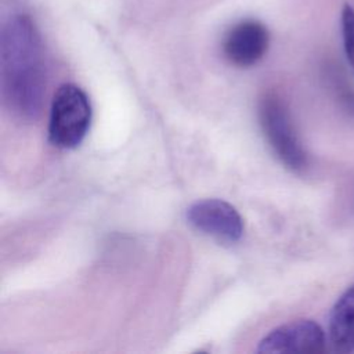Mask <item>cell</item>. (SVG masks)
<instances>
[{
  "label": "cell",
  "instance_id": "6da1fadb",
  "mask_svg": "<svg viewBox=\"0 0 354 354\" xmlns=\"http://www.w3.org/2000/svg\"><path fill=\"white\" fill-rule=\"evenodd\" d=\"M0 80L6 106L21 120H35L46 91V65L40 33L25 12H14L1 24Z\"/></svg>",
  "mask_w": 354,
  "mask_h": 354
},
{
  "label": "cell",
  "instance_id": "7a4b0ae2",
  "mask_svg": "<svg viewBox=\"0 0 354 354\" xmlns=\"http://www.w3.org/2000/svg\"><path fill=\"white\" fill-rule=\"evenodd\" d=\"M91 123V105L87 94L73 83L61 84L51 101L48 141L61 149L82 144Z\"/></svg>",
  "mask_w": 354,
  "mask_h": 354
},
{
  "label": "cell",
  "instance_id": "3957f363",
  "mask_svg": "<svg viewBox=\"0 0 354 354\" xmlns=\"http://www.w3.org/2000/svg\"><path fill=\"white\" fill-rule=\"evenodd\" d=\"M259 120L268 144L279 160L293 171L304 170L308 163L307 153L289 111L279 95L267 93L261 97L259 102Z\"/></svg>",
  "mask_w": 354,
  "mask_h": 354
},
{
  "label": "cell",
  "instance_id": "277c9868",
  "mask_svg": "<svg viewBox=\"0 0 354 354\" xmlns=\"http://www.w3.org/2000/svg\"><path fill=\"white\" fill-rule=\"evenodd\" d=\"M187 221L198 231L218 241L236 242L243 234V220L239 212L223 199H203L187 209Z\"/></svg>",
  "mask_w": 354,
  "mask_h": 354
},
{
  "label": "cell",
  "instance_id": "5b68a950",
  "mask_svg": "<svg viewBox=\"0 0 354 354\" xmlns=\"http://www.w3.org/2000/svg\"><path fill=\"white\" fill-rule=\"evenodd\" d=\"M325 333L313 319H296L272 329L264 336L257 353H310L325 350Z\"/></svg>",
  "mask_w": 354,
  "mask_h": 354
},
{
  "label": "cell",
  "instance_id": "8992f818",
  "mask_svg": "<svg viewBox=\"0 0 354 354\" xmlns=\"http://www.w3.org/2000/svg\"><path fill=\"white\" fill-rule=\"evenodd\" d=\"M270 35L267 28L256 19L235 24L223 40L224 57L238 68L256 65L267 53Z\"/></svg>",
  "mask_w": 354,
  "mask_h": 354
},
{
  "label": "cell",
  "instance_id": "52a82bcc",
  "mask_svg": "<svg viewBox=\"0 0 354 354\" xmlns=\"http://www.w3.org/2000/svg\"><path fill=\"white\" fill-rule=\"evenodd\" d=\"M329 343L336 353H354V285L336 300L329 315Z\"/></svg>",
  "mask_w": 354,
  "mask_h": 354
},
{
  "label": "cell",
  "instance_id": "ba28073f",
  "mask_svg": "<svg viewBox=\"0 0 354 354\" xmlns=\"http://www.w3.org/2000/svg\"><path fill=\"white\" fill-rule=\"evenodd\" d=\"M343 47L348 64L354 69V8L350 4H344L340 15Z\"/></svg>",
  "mask_w": 354,
  "mask_h": 354
}]
</instances>
